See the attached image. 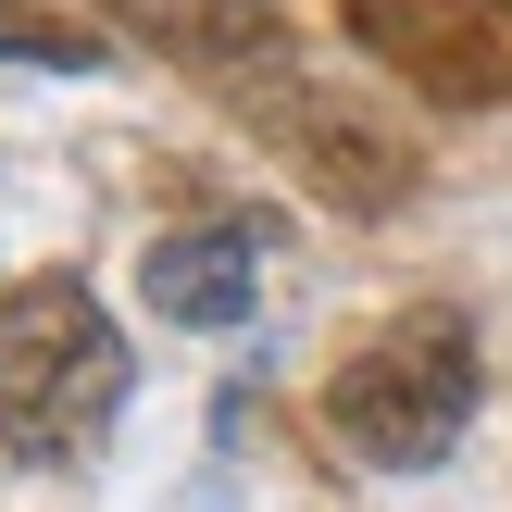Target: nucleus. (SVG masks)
Here are the masks:
<instances>
[{"mask_svg":"<svg viewBox=\"0 0 512 512\" xmlns=\"http://www.w3.org/2000/svg\"><path fill=\"white\" fill-rule=\"evenodd\" d=\"M125 388H138V350L113 338L88 275H25L0 300V450L13 463H88Z\"/></svg>","mask_w":512,"mask_h":512,"instance_id":"1","label":"nucleus"},{"mask_svg":"<svg viewBox=\"0 0 512 512\" xmlns=\"http://www.w3.org/2000/svg\"><path fill=\"white\" fill-rule=\"evenodd\" d=\"M475 388H488L475 325L425 300V313L375 325V350L338 363V388H325V438H338L350 463H375V475H425V463H450V438L475 425Z\"/></svg>","mask_w":512,"mask_h":512,"instance_id":"2","label":"nucleus"},{"mask_svg":"<svg viewBox=\"0 0 512 512\" xmlns=\"http://www.w3.org/2000/svg\"><path fill=\"white\" fill-rule=\"evenodd\" d=\"M350 38H363L375 63L450 88V100H488L512 75V13L500 0H350Z\"/></svg>","mask_w":512,"mask_h":512,"instance_id":"3","label":"nucleus"},{"mask_svg":"<svg viewBox=\"0 0 512 512\" xmlns=\"http://www.w3.org/2000/svg\"><path fill=\"white\" fill-rule=\"evenodd\" d=\"M138 288L163 325H250L263 300V238L250 225H175V238L138 250Z\"/></svg>","mask_w":512,"mask_h":512,"instance_id":"4","label":"nucleus"},{"mask_svg":"<svg viewBox=\"0 0 512 512\" xmlns=\"http://www.w3.org/2000/svg\"><path fill=\"white\" fill-rule=\"evenodd\" d=\"M500 13H512V0H500Z\"/></svg>","mask_w":512,"mask_h":512,"instance_id":"5","label":"nucleus"}]
</instances>
